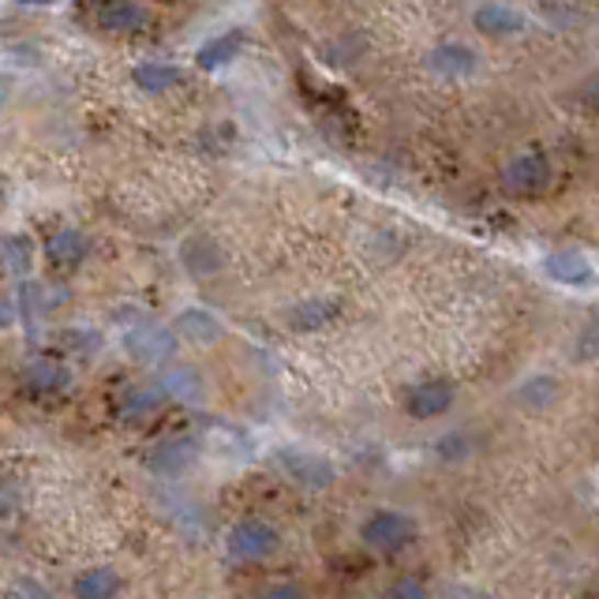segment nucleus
Masks as SVG:
<instances>
[{
	"instance_id": "nucleus-17",
	"label": "nucleus",
	"mask_w": 599,
	"mask_h": 599,
	"mask_svg": "<svg viewBox=\"0 0 599 599\" xmlns=\"http://www.w3.org/2000/svg\"><path fill=\"white\" fill-rule=\"evenodd\" d=\"M558 378H551V375H532V378H524L521 386L513 389V402L517 405H524V408H532V412H543V408H551L558 402Z\"/></svg>"
},
{
	"instance_id": "nucleus-23",
	"label": "nucleus",
	"mask_w": 599,
	"mask_h": 599,
	"mask_svg": "<svg viewBox=\"0 0 599 599\" xmlns=\"http://www.w3.org/2000/svg\"><path fill=\"white\" fill-rule=\"evenodd\" d=\"M161 402H166V389L161 386L128 389V397H124V416H147L150 408H158Z\"/></svg>"
},
{
	"instance_id": "nucleus-24",
	"label": "nucleus",
	"mask_w": 599,
	"mask_h": 599,
	"mask_svg": "<svg viewBox=\"0 0 599 599\" xmlns=\"http://www.w3.org/2000/svg\"><path fill=\"white\" fill-rule=\"evenodd\" d=\"M468 453H472V447H468V439L461 431H453L439 442V457L442 461H461V457H468Z\"/></svg>"
},
{
	"instance_id": "nucleus-15",
	"label": "nucleus",
	"mask_w": 599,
	"mask_h": 599,
	"mask_svg": "<svg viewBox=\"0 0 599 599\" xmlns=\"http://www.w3.org/2000/svg\"><path fill=\"white\" fill-rule=\"evenodd\" d=\"M240 49H244V34H240V31L217 34L214 42H206L203 49L195 53V65H199V68H206V71L225 68V65H233V60L240 57Z\"/></svg>"
},
{
	"instance_id": "nucleus-21",
	"label": "nucleus",
	"mask_w": 599,
	"mask_h": 599,
	"mask_svg": "<svg viewBox=\"0 0 599 599\" xmlns=\"http://www.w3.org/2000/svg\"><path fill=\"white\" fill-rule=\"evenodd\" d=\"M132 79H135V87L139 90H147V94H166V90H172L180 83V68H172V65H139L132 71Z\"/></svg>"
},
{
	"instance_id": "nucleus-12",
	"label": "nucleus",
	"mask_w": 599,
	"mask_h": 599,
	"mask_svg": "<svg viewBox=\"0 0 599 599\" xmlns=\"http://www.w3.org/2000/svg\"><path fill=\"white\" fill-rule=\"evenodd\" d=\"M45 251H49V262L57 270H76L79 262L90 256V244L79 229H65V233H57L49 244H45Z\"/></svg>"
},
{
	"instance_id": "nucleus-1",
	"label": "nucleus",
	"mask_w": 599,
	"mask_h": 599,
	"mask_svg": "<svg viewBox=\"0 0 599 599\" xmlns=\"http://www.w3.org/2000/svg\"><path fill=\"white\" fill-rule=\"evenodd\" d=\"M360 535H364L368 547L383 551V555H397V551H405L416 540V521L397 510H378L364 521V532Z\"/></svg>"
},
{
	"instance_id": "nucleus-10",
	"label": "nucleus",
	"mask_w": 599,
	"mask_h": 599,
	"mask_svg": "<svg viewBox=\"0 0 599 599\" xmlns=\"http://www.w3.org/2000/svg\"><path fill=\"white\" fill-rule=\"evenodd\" d=\"M195 465V442L188 439H166L154 447V457H150V468L161 472V476H180L184 468Z\"/></svg>"
},
{
	"instance_id": "nucleus-3",
	"label": "nucleus",
	"mask_w": 599,
	"mask_h": 599,
	"mask_svg": "<svg viewBox=\"0 0 599 599\" xmlns=\"http://www.w3.org/2000/svg\"><path fill=\"white\" fill-rule=\"evenodd\" d=\"M124 344H128V352L139 364H166V360H172V352H177V334L158 323H143L124 334Z\"/></svg>"
},
{
	"instance_id": "nucleus-4",
	"label": "nucleus",
	"mask_w": 599,
	"mask_h": 599,
	"mask_svg": "<svg viewBox=\"0 0 599 599\" xmlns=\"http://www.w3.org/2000/svg\"><path fill=\"white\" fill-rule=\"evenodd\" d=\"M278 465L285 468V476L300 487H312V491H323V487L334 484V465L323 461L319 453H300V450H278Z\"/></svg>"
},
{
	"instance_id": "nucleus-19",
	"label": "nucleus",
	"mask_w": 599,
	"mask_h": 599,
	"mask_svg": "<svg viewBox=\"0 0 599 599\" xmlns=\"http://www.w3.org/2000/svg\"><path fill=\"white\" fill-rule=\"evenodd\" d=\"M124 588L121 574H113V569L98 566V569H87V574L76 577V596L79 599H109L116 596Z\"/></svg>"
},
{
	"instance_id": "nucleus-22",
	"label": "nucleus",
	"mask_w": 599,
	"mask_h": 599,
	"mask_svg": "<svg viewBox=\"0 0 599 599\" xmlns=\"http://www.w3.org/2000/svg\"><path fill=\"white\" fill-rule=\"evenodd\" d=\"M0 262H4V270H12V274H31V244H26L23 236L0 240Z\"/></svg>"
},
{
	"instance_id": "nucleus-31",
	"label": "nucleus",
	"mask_w": 599,
	"mask_h": 599,
	"mask_svg": "<svg viewBox=\"0 0 599 599\" xmlns=\"http://www.w3.org/2000/svg\"><path fill=\"white\" fill-rule=\"evenodd\" d=\"M8 90H12V83H8V79H4V76H0V105H4V102H8Z\"/></svg>"
},
{
	"instance_id": "nucleus-11",
	"label": "nucleus",
	"mask_w": 599,
	"mask_h": 599,
	"mask_svg": "<svg viewBox=\"0 0 599 599\" xmlns=\"http://www.w3.org/2000/svg\"><path fill=\"white\" fill-rule=\"evenodd\" d=\"M472 23H476V31L491 34V38H510V34L524 31V15L506 4H484L476 15H472Z\"/></svg>"
},
{
	"instance_id": "nucleus-13",
	"label": "nucleus",
	"mask_w": 599,
	"mask_h": 599,
	"mask_svg": "<svg viewBox=\"0 0 599 599\" xmlns=\"http://www.w3.org/2000/svg\"><path fill=\"white\" fill-rule=\"evenodd\" d=\"M180 262L192 278H211L214 270H222V251H217L214 240L206 236H192V240L180 248Z\"/></svg>"
},
{
	"instance_id": "nucleus-18",
	"label": "nucleus",
	"mask_w": 599,
	"mask_h": 599,
	"mask_svg": "<svg viewBox=\"0 0 599 599\" xmlns=\"http://www.w3.org/2000/svg\"><path fill=\"white\" fill-rule=\"evenodd\" d=\"M23 378L34 394H60V389L68 386V371L60 364H53V360H31L23 371Z\"/></svg>"
},
{
	"instance_id": "nucleus-27",
	"label": "nucleus",
	"mask_w": 599,
	"mask_h": 599,
	"mask_svg": "<svg viewBox=\"0 0 599 599\" xmlns=\"http://www.w3.org/2000/svg\"><path fill=\"white\" fill-rule=\"evenodd\" d=\"M15 319V312H12V304H4V300H0V330H4L8 323Z\"/></svg>"
},
{
	"instance_id": "nucleus-6",
	"label": "nucleus",
	"mask_w": 599,
	"mask_h": 599,
	"mask_svg": "<svg viewBox=\"0 0 599 599\" xmlns=\"http://www.w3.org/2000/svg\"><path fill=\"white\" fill-rule=\"evenodd\" d=\"M278 547V532L262 521H240L229 535V551L236 558H267Z\"/></svg>"
},
{
	"instance_id": "nucleus-5",
	"label": "nucleus",
	"mask_w": 599,
	"mask_h": 599,
	"mask_svg": "<svg viewBox=\"0 0 599 599\" xmlns=\"http://www.w3.org/2000/svg\"><path fill=\"white\" fill-rule=\"evenodd\" d=\"M453 397H457L453 383H447V378H431V383H420L408 389L405 408L412 420H434V416H442L453 405Z\"/></svg>"
},
{
	"instance_id": "nucleus-8",
	"label": "nucleus",
	"mask_w": 599,
	"mask_h": 599,
	"mask_svg": "<svg viewBox=\"0 0 599 599\" xmlns=\"http://www.w3.org/2000/svg\"><path fill=\"white\" fill-rule=\"evenodd\" d=\"M476 65H479L476 49H468V45H461V42H442L428 53V68L434 76H447V79L472 76Z\"/></svg>"
},
{
	"instance_id": "nucleus-16",
	"label": "nucleus",
	"mask_w": 599,
	"mask_h": 599,
	"mask_svg": "<svg viewBox=\"0 0 599 599\" xmlns=\"http://www.w3.org/2000/svg\"><path fill=\"white\" fill-rule=\"evenodd\" d=\"M338 300H304V304H296L293 312H289V323H293V330H323V326H330L338 319Z\"/></svg>"
},
{
	"instance_id": "nucleus-26",
	"label": "nucleus",
	"mask_w": 599,
	"mask_h": 599,
	"mask_svg": "<svg viewBox=\"0 0 599 599\" xmlns=\"http://www.w3.org/2000/svg\"><path fill=\"white\" fill-rule=\"evenodd\" d=\"M389 596H423V585L420 580H397V585L389 588Z\"/></svg>"
},
{
	"instance_id": "nucleus-25",
	"label": "nucleus",
	"mask_w": 599,
	"mask_h": 599,
	"mask_svg": "<svg viewBox=\"0 0 599 599\" xmlns=\"http://www.w3.org/2000/svg\"><path fill=\"white\" fill-rule=\"evenodd\" d=\"M592 352H596V326L588 323V326H585V338H580V349H577V360L592 364Z\"/></svg>"
},
{
	"instance_id": "nucleus-29",
	"label": "nucleus",
	"mask_w": 599,
	"mask_h": 599,
	"mask_svg": "<svg viewBox=\"0 0 599 599\" xmlns=\"http://www.w3.org/2000/svg\"><path fill=\"white\" fill-rule=\"evenodd\" d=\"M20 8H53L57 0H15Z\"/></svg>"
},
{
	"instance_id": "nucleus-7",
	"label": "nucleus",
	"mask_w": 599,
	"mask_h": 599,
	"mask_svg": "<svg viewBox=\"0 0 599 599\" xmlns=\"http://www.w3.org/2000/svg\"><path fill=\"white\" fill-rule=\"evenodd\" d=\"M98 26L105 34H139L150 26V12L135 0H105L98 12Z\"/></svg>"
},
{
	"instance_id": "nucleus-14",
	"label": "nucleus",
	"mask_w": 599,
	"mask_h": 599,
	"mask_svg": "<svg viewBox=\"0 0 599 599\" xmlns=\"http://www.w3.org/2000/svg\"><path fill=\"white\" fill-rule=\"evenodd\" d=\"M177 330L195 344H214V341H222L225 326H222V319H214L211 312H203V307H188V312L177 315Z\"/></svg>"
},
{
	"instance_id": "nucleus-32",
	"label": "nucleus",
	"mask_w": 599,
	"mask_h": 599,
	"mask_svg": "<svg viewBox=\"0 0 599 599\" xmlns=\"http://www.w3.org/2000/svg\"><path fill=\"white\" fill-rule=\"evenodd\" d=\"M0 195H4V192H0Z\"/></svg>"
},
{
	"instance_id": "nucleus-20",
	"label": "nucleus",
	"mask_w": 599,
	"mask_h": 599,
	"mask_svg": "<svg viewBox=\"0 0 599 599\" xmlns=\"http://www.w3.org/2000/svg\"><path fill=\"white\" fill-rule=\"evenodd\" d=\"M161 389H166V397H180V402H199L203 397V378H199L195 368H172L161 375Z\"/></svg>"
},
{
	"instance_id": "nucleus-9",
	"label": "nucleus",
	"mask_w": 599,
	"mask_h": 599,
	"mask_svg": "<svg viewBox=\"0 0 599 599\" xmlns=\"http://www.w3.org/2000/svg\"><path fill=\"white\" fill-rule=\"evenodd\" d=\"M543 274L551 281H562V285H588L592 281V262L580 251H555L543 262Z\"/></svg>"
},
{
	"instance_id": "nucleus-28",
	"label": "nucleus",
	"mask_w": 599,
	"mask_h": 599,
	"mask_svg": "<svg viewBox=\"0 0 599 599\" xmlns=\"http://www.w3.org/2000/svg\"><path fill=\"white\" fill-rule=\"evenodd\" d=\"M15 592H20V596H49L42 585H20V588H15Z\"/></svg>"
},
{
	"instance_id": "nucleus-30",
	"label": "nucleus",
	"mask_w": 599,
	"mask_h": 599,
	"mask_svg": "<svg viewBox=\"0 0 599 599\" xmlns=\"http://www.w3.org/2000/svg\"><path fill=\"white\" fill-rule=\"evenodd\" d=\"M267 592L270 596H304V588H285V585H281V588H267Z\"/></svg>"
},
{
	"instance_id": "nucleus-2",
	"label": "nucleus",
	"mask_w": 599,
	"mask_h": 599,
	"mask_svg": "<svg viewBox=\"0 0 599 599\" xmlns=\"http://www.w3.org/2000/svg\"><path fill=\"white\" fill-rule=\"evenodd\" d=\"M502 184H506V192L524 195V199L543 195V192H547V184H551V161H547V154H540V150L517 154L510 166L502 169Z\"/></svg>"
}]
</instances>
